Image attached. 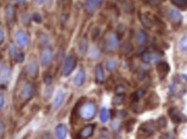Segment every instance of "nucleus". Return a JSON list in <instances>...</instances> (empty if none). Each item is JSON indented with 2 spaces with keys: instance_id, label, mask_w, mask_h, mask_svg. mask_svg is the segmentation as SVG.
I'll list each match as a JSON object with an SVG mask.
<instances>
[{
  "instance_id": "obj_1",
  "label": "nucleus",
  "mask_w": 187,
  "mask_h": 139,
  "mask_svg": "<svg viewBox=\"0 0 187 139\" xmlns=\"http://www.w3.org/2000/svg\"><path fill=\"white\" fill-rule=\"evenodd\" d=\"M96 114V105L93 102L84 103L79 109V115L84 120L93 119Z\"/></svg>"
},
{
  "instance_id": "obj_2",
  "label": "nucleus",
  "mask_w": 187,
  "mask_h": 139,
  "mask_svg": "<svg viewBox=\"0 0 187 139\" xmlns=\"http://www.w3.org/2000/svg\"><path fill=\"white\" fill-rule=\"evenodd\" d=\"M34 94H35V87L31 83L27 82L23 85L20 90V96L23 101H30L33 98Z\"/></svg>"
},
{
  "instance_id": "obj_3",
  "label": "nucleus",
  "mask_w": 187,
  "mask_h": 139,
  "mask_svg": "<svg viewBox=\"0 0 187 139\" xmlns=\"http://www.w3.org/2000/svg\"><path fill=\"white\" fill-rule=\"evenodd\" d=\"M75 67H76V58L73 55L68 56L63 64V68H62L63 74L64 76L69 75L75 69Z\"/></svg>"
},
{
  "instance_id": "obj_4",
  "label": "nucleus",
  "mask_w": 187,
  "mask_h": 139,
  "mask_svg": "<svg viewBox=\"0 0 187 139\" xmlns=\"http://www.w3.org/2000/svg\"><path fill=\"white\" fill-rule=\"evenodd\" d=\"M53 59V52L49 48H44L40 53V61L43 67H48L50 65Z\"/></svg>"
},
{
  "instance_id": "obj_5",
  "label": "nucleus",
  "mask_w": 187,
  "mask_h": 139,
  "mask_svg": "<svg viewBox=\"0 0 187 139\" xmlns=\"http://www.w3.org/2000/svg\"><path fill=\"white\" fill-rule=\"evenodd\" d=\"M118 46H119V38L117 35L114 32H110L106 38V43H105L106 49L109 50H114L118 48Z\"/></svg>"
},
{
  "instance_id": "obj_6",
  "label": "nucleus",
  "mask_w": 187,
  "mask_h": 139,
  "mask_svg": "<svg viewBox=\"0 0 187 139\" xmlns=\"http://www.w3.org/2000/svg\"><path fill=\"white\" fill-rule=\"evenodd\" d=\"M15 41L20 48H25L29 43L28 35L23 30H18L15 34Z\"/></svg>"
},
{
  "instance_id": "obj_7",
  "label": "nucleus",
  "mask_w": 187,
  "mask_h": 139,
  "mask_svg": "<svg viewBox=\"0 0 187 139\" xmlns=\"http://www.w3.org/2000/svg\"><path fill=\"white\" fill-rule=\"evenodd\" d=\"M27 74L33 78H36L38 74V63L36 60H30L26 66Z\"/></svg>"
},
{
  "instance_id": "obj_8",
  "label": "nucleus",
  "mask_w": 187,
  "mask_h": 139,
  "mask_svg": "<svg viewBox=\"0 0 187 139\" xmlns=\"http://www.w3.org/2000/svg\"><path fill=\"white\" fill-rule=\"evenodd\" d=\"M103 0H86L85 2V11L88 14H93L97 10L98 5L102 3Z\"/></svg>"
},
{
  "instance_id": "obj_9",
  "label": "nucleus",
  "mask_w": 187,
  "mask_h": 139,
  "mask_svg": "<svg viewBox=\"0 0 187 139\" xmlns=\"http://www.w3.org/2000/svg\"><path fill=\"white\" fill-rule=\"evenodd\" d=\"M94 131V124H88L85 127H83L80 132H79L78 137L81 139H87L93 135Z\"/></svg>"
},
{
  "instance_id": "obj_10",
  "label": "nucleus",
  "mask_w": 187,
  "mask_h": 139,
  "mask_svg": "<svg viewBox=\"0 0 187 139\" xmlns=\"http://www.w3.org/2000/svg\"><path fill=\"white\" fill-rule=\"evenodd\" d=\"M85 79H86V74H85V72L83 70H79L76 74H75V78L73 79V82L74 85L76 87H82L84 82H85Z\"/></svg>"
},
{
  "instance_id": "obj_11",
  "label": "nucleus",
  "mask_w": 187,
  "mask_h": 139,
  "mask_svg": "<svg viewBox=\"0 0 187 139\" xmlns=\"http://www.w3.org/2000/svg\"><path fill=\"white\" fill-rule=\"evenodd\" d=\"M167 15H168L169 18L171 19L173 23H180L182 20V16L180 14V12L174 8L169 9L167 12Z\"/></svg>"
},
{
  "instance_id": "obj_12",
  "label": "nucleus",
  "mask_w": 187,
  "mask_h": 139,
  "mask_svg": "<svg viewBox=\"0 0 187 139\" xmlns=\"http://www.w3.org/2000/svg\"><path fill=\"white\" fill-rule=\"evenodd\" d=\"M64 100V93L63 92L62 90H59L57 93H56V96L54 98V100H53L52 103V106L54 109H58L60 107L62 104L63 103Z\"/></svg>"
},
{
  "instance_id": "obj_13",
  "label": "nucleus",
  "mask_w": 187,
  "mask_h": 139,
  "mask_svg": "<svg viewBox=\"0 0 187 139\" xmlns=\"http://www.w3.org/2000/svg\"><path fill=\"white\" fill-rule=\"evenodd\" d=\"M56 137L57 139H65L67 137V127L65 124H58L56 127Z\"/></svg>"
},
{
  "instance_id": "obj_14",
  "label": "nucleus",
  "mask_w": 187,
  "mask_h": 139,
  "mask_svg": "<svg viewBox=\"0 0 187 139\" xmlns=\"http://www.w3.org/2000/svg\"><path fill=\"white\" fill-rule=\"evenodd\" d=\"M157 70L161 78H164V77H165V75L168 74L170 68H169V65L166 63V62H165V61H161V62H159V63H158Z\"/></svg>"
},
{
  "instance_id": "obj_15",
  "label": "nucleus",
  "mask_w": 187,
  "mask_h": 139,
  "mask_svg": "<svg viewBox=\"0 0 187 139\" xmlns=\"http://www.w3.org/2000/svg\"><path fill=\"white\" fill-rule=\"evenodd\" d=\"M169 115L172 117V121L175 123H180L184 120L183 118H184V117L176 108H172L169 110Z\"/></svg>"
},
{
  "instance_id": "obj_16",
  "label": "nucleus",
  "mask_w": 187,
  "mask_h": 139,
  "mask_svg": "<svg viewBox=\"0 0 187 139\" xmlns=\"http://www.w3.org/2000/svg\"><path fill=\"white\" fill-rule=\"evenodd\" d=\"M140 131L146 134H152L156 131V125L154 124V122H147L146 124H142Z\"/></svg>"
},
{
  "instance_id": "obj_17",
  "label": "nucleus",
  "mask_w": 187,
  "mask_h": 139,
  "mask_svg": "<svg viewBox=\"0 0 187 139\" xmlns=\"http://www.w3.org/2000/svg\"><path fill=\"white\" fill-rule=\"evenodd\" d=\"M95 79L98 83L104 82V71H103V68L101 64H98L95 67Z\"/></svg>"
},
{
  "instance_id": "obj_18",
  "label": "nucleus",
  "mask_w": 187,
  "mask_h": 139,
  "mask_svg": "<svg viewBox=\"0 0 187 139\" xmlns=\"http://www.w3.org/2000/svg\"><path fill=\"white\" fill-rule=\"evenodd\" d=\"M5 17L9 23H13L15 18V9L11 4L7 5L5 8Z\"/></svg>"
},
{
  "instance_id": "obj_19",
  "label": "nucleus",
  "mask_w": 187,
  "mask_h": 139,
  "mask_svg": "<svg viewBox=\"0 0 187 139\" xmlns=\"http://www.w3.org/2000/svg\"><path fill=\"white\" fill-rule=\"evenodd\" d=\"M11 76V69L8 67H4V69L0 72V83H6Z\"/></svg>"
},
{
  "instance_id": "obj_20",
  "label": "nucleus",
  "mask_w": 187,
  "mask_h": 139,
  "mask_svg": "<svg viewBox=\"0 0 187 139\" xmlns=\"http://www.w3.org/2000/svg\"><path fill=\"white\" fill-rule=\"evenodd\" d=\"M146 41V34L144 30H139L136 35V41L139 45H143Z\"/></svg>"
},
{
  "instance_id": "obj_21",
  "label": "nucleus",
  "mask_w": 187,
  "mask_h": 139,
  "mask_svg": "<svg viewBox=\"0 0 187 139\" xmlns=\"http://www.w3.org/2000/svg\"><path fill=\"white\" fill-rule=\"evenodd\" d=\"M140 20H141V23H142L143 26L146 27L147 29L152 28L153 25H154L153 20L150 18L149 17L146 15V14H142V15L140 16Z\"/></svg>"
},
{
  "instance_id": "obj_22",
  "label": "nucleus",
  "mask_w": 187,
  "mask_h": 139,
  "mask_svg": "<svg viewBox=\"0 0 187 139\" xmlns=\"http://www.w3.org/2000/svg\"><path fill=\"white\" fill-rule=\"evenodd\" d=\"M172 3L181 10H187V0H172Z\"/></svg>"
},
{
  "instance_id": "obj_23",
  "label": "nucleus",
  "mask_w": 187,
  "mask_h": 139,
  "mask_svg": "<svg viewBox=\"0 0 187 139\" xmlns=\"http://www.w3.org/2000/svg\"><path fill=\"white\" fill-rule=\"evenodd\" d=\"M117 67V62L116 60H114V59H109L106 61V68L109 70V71H113Z\"/></svg>"
},
{
  "instance_id": "obj_24",
  "label": "nucleus",
  "mask_w": 187,
  "mask_h": 139,
  "mask_svg": "<svg viewBox=\"0 0 187 139\" xmlns=\"http://www.w3.org/2000/svg\"><path fill=\"white\" fill-rule=\"evenodd\" d=\"M100 119L102 123H106L108 119H109V112L107 108H101V112H100Z\"/></svg>"
},
{
  "instance_id": "obj_25",
  "label": "nucleus",
  "mask_w": 187,
  "mask_h": 139,
  "mask_svg": "<svg viewBox=\"0 0 187 139\" xmlns=\"http://www.w3.org/2000/svg\"><path fill=\"white\" fill-rule=\"evenodd\" d=\"M79 51L82 55H85L88 51V43L86 40H82L79 44Z\"/></svg>"
},
{
  "instance_id": "obj_26",
  "label": "nucleus",
  "mask_w": 187,
  "mask_h": 139,
  "mask_svg": "<svg viewBox=\"0 0 187 139\" xmlns=\"http://www.w3.org/2000/svg\"><path fill=\"white\" fill-rule=\"evenodd\" d=\"M132 49H133V47H132L130 42H125L122 45V47H121V51H122L124 55L129 54L132 51Z\"/></svg>"
},
{
  "instance_id": "obj_27",
  "label": "nucleus",
  "mask_w": 187,
  "mask_h": 139,
  "mask_svg": "<svg viewBox=\"0 0 187 139\" xmlns=\"http://www.w3.org/2000/svg\"><path fill=\"white\" fill-rule=\"evenodd\" d=\"M179 47L182 51H187V35L184 36L183 37L180 39Z\"/></svg>"
},
{
  "instance_id": "obj_28",
  "label": "nucleus",
  "mask_w": 187,
  "mask_h": 139,
  "mask_svg": "<svg viewBox=\"0 0 187 139\" xmlns=\"http://www.w3.org/2000/svg\"><path fill=\"white\" fill-rule=\"evenodd\" d=\"M9 55L11 58H15L17 52H16V47L14 45V43L11 42L10 45H9Z\"/></svg>"
},
{
  "instance_id": "obj_29",
  "label": "nucleus",
  "mask_w": 187,
  "mask_h": 139,
  "mask_svg": "<svg viewBox=\"0 0 187 139\" xmlns=\"http://www.w3.org/2000/svg\"><path fill=\"white\" fill-rule=\"evenodd\" d=\"M22 22H23V23L24 24V25H29V24H30V16H29V14H28V13H26V12L23 13Z\"/></svg>"
},
{
  "instance_id": "obj_30",
  "label": "nucleus",
  "mask_w": 187,
  "mask_h": 139,
  "mask_svg": "<svg viewBox=\"0 0 187 139\" xmlns=\"http://www.w3.org/2000/svg\"><path fill=\"white\" fill-rule=\"evenodd\" d=\"M126 92V88L122 85H119L115 87V93L117 95H123Z\"/></svg>"
},
{
  "instance_id": "obj_31",
  "label": "nucleus",
  "mask_w": 187,
  "mask_h": 139,
  "mask_svg": "<svg viewBox=\"0 0 187 139\" xmlns=\"http://www.w3.org/2000/svg\"><path fill=\"white\" fill-rule=\"evenodd\" d=\"M24 58L25 57H24V54L23 53H18L15 56V60L18 63H22V62H23V60H24Z\"/></svg>"
},
{
  "instance_id": "obj_32",
  "label": "nucleus",
  "mask_w": 187,
  "mask_h": 139,
  "mask_svg": "<svg viewBox=\"0 0 187 139\" xmlns=\"http://www.w3.org/2000/svg\"><path fill=\"white\" fill-rule=\"evenodd\" d=\"M53 93V88L52 87H47L44 89V92H43V96H44L46 98H49L51 94Z\"/></svg>"
},
{
  "instance_id": "obj_33",
  "label": "nucleus",
  "mask_w": 187,
  "mask_h": 139,
  "mask_svg": "<svg viewBox=\"0 0 187 139\" xmlns=\"http://www.w3.org/2000/svg\"><path fill=\"white\" fill-rule=\"evenodd\" d=\"M145 94V91L143 90V89H139V90H137L136 92L134 93V100H137V99H139V98H141L143 95Z\"/></svg>"
},
{
  "instance_id": "obj_34",
  "label": "nucleus",
  "mask_w": 187,
  "mask_h": 139,
  "mask_svg": "<svg viewBox=\"0 0 187 139\" xmlns=\"http://www.w3.org/2000/svg\"><path fill=\"white\" fill-rule=\"evenodd\" d=\"M32 19L35 23H41L42 21H43V18H42L41 15L39 13H34L33 16H32Z\"/></svg>"
},
{
  "instance_id": "obj_35",
  "label": "nucleus",
  "mask_w": 187,
  "mask_h": 139,
  "mask_svg": "<svg viewBox=\"0 0 187 139\" xmlns=\"http://www.w3.org/2000/svg\"><path fill=\"white\" fill-rule=\"evenodd\" d=\"M43 81H44L46 85L51 84V82H52V76H51V74H45L44 77H43Z\"/></svg>"
},
{
  "instance_id": "obj_36",
  "label": "nucleus",
  "mask_w": 187,
  "mask_h": 139,
  "mask_svg": "<svg viewBox=\"0 0 187 139\" xmlns=\"http://www.w3.org/2000/svg\"><path fill=\"white\" fill-rule=\"evenodd\" d=\"M142 60L143 61L146 62V63L151 62V55H150L149 53H145V54H143Z\"/></svg>"
},
{
  "instance_id": "obj_37",
  "label": "nucleus",
  "mask_w": 187,
  "mask_h": 139,
  "mask_svg": "<svg viewBox=\"0 0 187 139\" xmlns=\"http://www.w3.org/2000/svg\"><path fill=\"white\" fill-rule=\"evenodd\" d=\"M122 101H123V97H122V95H118L117 97H115V98H114V105H120V104H121L122 103Z\"/></svg>"
},
{
  "instance_id": "obj_38",
  "label": "nucleus",
  "mask_w": 187,
  "mask_h": 139,
  "mask_svg": "<svg viewBox=\"0 0 187 139\" xmlns=\"http://www.w3.org/2000/svg\"><path fill=\"white\" fill-rule=\"evenodd\" d=\"M5 132V124L3 121H0V138L4 136Z\"/></svg>"
},
{
  "instance_id": "obj_39",
  "label": "nucleus",
  "mask_w": 187,
  "mask_h": 139,
  "mask_svg": "<svg viewBox=\"0 0 187 139\" xmlns=\"http://www.w3.org/2000/svg\"><path fill=\"white\" fill-rule=\"evenodd\" d=\"M158 122H159V127L161 128L165 127V125H166V119H165V117H160Z\"/></svg>"
},
{
  "instance_id": "obj_40",
  "label": "nucleus",
  "mask_w": 187,
  "mask_h": 139,
  "mask_svg": "<svg viewBox=\"0 0 187 139\" xmlns=\"http://www.w3.org/2000/svg\"><path fill=\"white\" fill-rule=\"evenodd\" d=\"M4 105V96L3 93H0V113L2 112V109Z\"/></svg>"
},
{
  "instance_id": "obj_41",
  "label": "nucleus",
  "mask_w": 187,
  "mask_h": 139,
  "mask_svg": "<svg viewBox=\"0 0 187 139\" xmlns=\"http://www.w3.org/2000/svg\"><path fill=\"white\" fill-rule=\"evenodd\" d=\"M40 41H41L43 45H46V44L48 43V37H47V36L44 34L43 35V36H41V40H40Z\"/></svg>"
},
{
  "instance_id": "obj_42",
  "label": "nucleus",
  "mask_w": 187,
  "mask_h": 139,
  "mask_svg": "<svg viewBox=\"0 0 187 139\" xmlns=\"http://www.w3.org/2000/svg\"><path fill=\"white\" fill-rule=\"evenodd\" d=\"M4 40V30L0 28V43H2Z\"/></svg>"
},
{
  "instance_id": "obj_43",
  "label": "nucleus",
  "mask_w": 187,
  "mask_h": 139,
  "mask_svg": "<svg viewBox=\"0 0 187 139\" xmlns=\"http://www.w3.org/2000/svg\"><path fill=\"white\" fill-rule=\"evenodd\" d=\"M42 139H52V137H51L49 133H44L43 135L42 136Z\"/></svg>"
},
{
  "instance_id": "obj_44",
  "label": "nucleus",
  "mask_w": 187,
  "mask_h": 139,
  "mask_svg": "<svg viewBox=\"0 0 187 139\" xmlns=\"http://www.w3.org/2000/svg\"><path fill=\"white\" fill-rule=\"evenodd\" d=\"M145 77V73L143 71H141L139 74V79H143Z\"/></svg>"
},
{
  "instance_id": "obj_45",
  "label": "nucleus",
  "mask_w": 187,
  "mask_h": 139,
  "mask_svg": "<svg viewBox=\"0 0 187 139\" xmlns=\"http://www.w3.org/2000/svg\"><path fill=\"white\" fill-rule=\"evenodd\" d=\"M34 2H35L37 4H38V5H41V4H43V3H44L43 0H34Z\"/></svg>"
},
{
  "instance_id": "obj_46",
  "label": "nucleus",
  "mask_w": 187,
  "mask_h": 139,
  "mask_svg": "<svg viewBox=\"0 0 187 139\" xmlns=\"http://www.w3.org/2000/svg\"><path fill=\"white\" fill-rule=\"evenodd\" d=\"M44 1V3L47 5H50L51 4V3H52V0H43Z\"/></svg>"
},
{
  "instance_id": "obj_47",
  "label": "nucleus",
  "mask_w": 187,
  "mask_h": 139,
  "mask_svg": "<svg viewBox=\"0 0 187 139\" xmlns=\"http://www.w3.org/2000/svg\"><path fill=\"white\" fill-rule=\"evenodd\" d=\"M4 67H5V66H4V64L2 63V62H0V72H1L2 70H3V69H4Z\"/></svg>"
},
{
  "instance_id": "obj_48",
  "label": "nucleus",
  "mask_w": 187,
  "mask_h": 139,
  "mask_svg": "<svg viewBox=\"0 0 187 139\" xmlns=\"http://www.w3.org/2000/svg\"><path fill=\"white\" fill-rule=\"evenodd\" d=\"M15 1H17V2H18V4H23V3L25 2V0H15Z\"/></svg>"
},
{
  "instance_id": "obj_49",
  "label": "nucleus",
  "mask_w": 187,
  "mask_h": 139,
  "mask_svg": "<svg viewBox=\"0 0 187 139\" xmlns=\"http://www.w3.org/2000/svg\"><path fill=\"white\" fill-rule=\"evenodd\" d=\"M98 139H109L108 137H99Z\"/></svg>"
},
{
  "instance_id": "obj_50",
  "label": "nucleus",
  "mask_w": 187,
  "mask_h": 139,
  "mask_svg": "<svg viewBox=\"0 0 187 139\" xmlns=\"http://www.w3.org/2000/svg\"><path fill=\"white\" fill-rule=\"evenodd\" d=\"M184 78H185V79L187 80V74H186V75H184Z\"/></svg>"
},
{
  "instance_id": "obj_51",
  "label": "nucleus",
  "mask_w": 187,
  "mask_h": 139,
  "mask_svg": "<svg viewBox=\"0 0 187 139\" xmlns=\"http://www.w3.org/2000/svg\"><path fill=\"white\" fill-rule=\"evenodd\" d=\"M154 1H157V2H159V1H161V0H154Z\"/></svg>"
}]
</instances>
